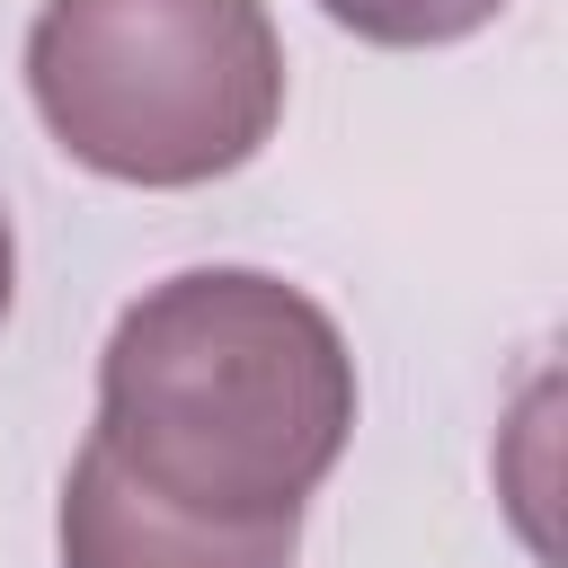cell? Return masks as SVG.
I'll use <instances>...</instances> for the list:
<instances>
[{
  "label": "cell",
  "instance_id": "1",
  "mask_svg": "<svg viewBox=\"0 0 568 568\" xmlns=\"http://www.w3.org/2000/svg\"><path fill=\"white\" fill-rule=\"evenodd\" d=\"M346 435L355 355L337 320L257 266L151 284L98 355V444L169 506L222 524H302Z\"/></svg>",
  "mask_w": 568,
  "mask_h": 568
},
{
  "label": "cell",
  "instance_id": "2",
  "mask_svg": "<svg viewBox=\"0 0 568 568\" xmlns=\"http://www.w3.org/2000/svg\"><path fill=\"white\" fill-rule=\"evenodd\" d=\"M44 133L124 186H204L266 151L284 36L266 0H44L27 27Z\"/></svg>",
  "mask_w": 568,
  "mask_h": 568
},
{
  "label": "cell",
  "instance_id": "3",
  "mask_svg": "<svg viewBox=\"0 0 568 568\" xmlns=\"http://www.w3.org/2000/svg\"><path fill=\"white\" fill-rule=\"evenodd\" d=\"M302 524H222L142 488L98 435L62 479V568H293Z\"/></svg>",
  "mask_w": 568,
  "mask_h": 568
},
{
  "label": "cell",
  "instance_id": "4",
  "mask_svg": "<svg viewBox=\"0 0 568 568\" xmlns=\"http://www.w3.org/2000/svg\"><path fill=\"white\" fill-rule=\"evenodd\" d=\"M320 9L364 44H453V36H479L506 0H320Z\"/></svg>",
  "mask_w": 568,
  "mask_h": 568
},
{
  "label": "cell",
  "instance_id": "5",
  "mask_svg": "<svg viewBox=\"0 0 568 568\" xmlns=\"http://www.w3.org/2000/svg\"><path fill=\"white\" fill-rule=\"evenodd\" d=\"M9 293H18V240H9V213H0V320H9Z\"/></svg>",
  "mask_w": 568,
  "mask_h": 568
}]
</instances>
